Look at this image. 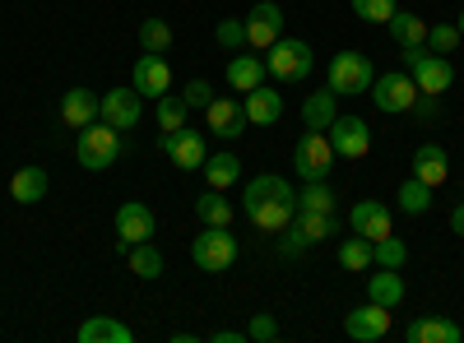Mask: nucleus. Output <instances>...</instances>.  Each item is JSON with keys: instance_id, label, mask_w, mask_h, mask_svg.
Masks as SVG:
<instances>
[{"instance_id": "obj_30", "label": "nucleus", "mask_w": 464, "mask_h": 343, "mask_svg": "<svg viewBox=\"0 0 464 343\" xmlns=\"http://www.w3.org/2000/svg\"><path fill=\"white\" fill-rule=\"evenodd\" d=\"M205 181L214 186V190H232L237 186V176H242V158L237 154H214V158H205Z\"/></svg>"}, {"instance_id": "obj_44", "label": "nucleus", "mask_w": 464, "mask_h": 343, "mask_svg": "<svg viewBox=\"0 0 464 343\" xmlns=\"http://www.w3.org/2000/svg\"><path fill=\"white\" fill-rule=\"evenodd\" d=\"M450 227H455V237H464V205L450 214Z\"/></svg>"}, {"instance_id": "obj_34", "label": "nucleus", "mask_w": 464, "mask_h": 343, "mask_svg": "<svg viewBox=\"0 0 464 343\" xmlns=\"http://www.w3.org/2000/svg\"><path fill=\"white\" fill-rule=\"evenodd\" d=\"M395 200H400L404 214H428V209H432V186H422L418 176H409V181L400 186V195H395Z\"/></svg>"}, {"instance_id": "obj_18", "label": "nucleus", "mask_w": 464, "mask_h": 343, "mask_svg": "<svg viewBox=\"0 0 464 343\" xmlns=\"http://www.w3.org/2000/svg\"><path fill=\"white\" fill-rule=\"evenodd\" d=\"M140 117H144V98H140L135 89H111V93H102V117H98V121H107V126H116V130H135Z\"/></svg>"}, {"instance_id": "obj_21", "label": "nucleus", "mask_w": 464, "mask_h": 343, "mask_svg": "<svg viewBox=\"0 0 464 343\" xmlns=\"http://www.w3.org/2000/svg\"><path fill=\"white\" fill-rule=\"evenodd\" d=\"M413 176L422 181V186H441L446 176H450V158H446V148L441 144H418V154H413Z\"/></svg>"}, {"instance_id": "obj_15", "label": "nucleus", "mask_w": 464, "mask_h": 343, "mask_svg": "<svg viewBox=\"0 0 464 343\" xmlns=\"http://www.w3.org/2000/svg\"><path fill=\"white\" fill-rule=\"evenodd\" d=\"M163 154H168L181 172H200V167H205V158H209V148H205V135H200V130L181 126V130L163 135Z\"/></svg>"}, {"instance_id": "obj_4", "label": "nucleus", "mask_w": 464, "mask_h": 343, "mask_svg": "<svg viewBox=\"0 0 464 343\" xmlns=\"http://www.w3.org/2000/svg\"><path fill=\"white\" fill-rule=\"evenodd\" d=\"M400 56H404V70L413 74L418 93L441 98V93L455 84V65H450L446 56H437V52H428V47H409V52H400Z\"/></svg>"}, {"instance_id": "obj_1", "label": "nucleus", "mask_w": 464, "mask_h": 343, "mask_svg": "<svg viewBox=\"0 0 464 343\" xmlns=\"http://www.w3.org/2000/svg\"><path fill=\"white\" fill-rule=\"evenodd\" d=\"M242 209L260 233H284V227L293 223V214H297V190L275 172L251 176L246 190H242Z\"/></svg>"}, {"instance_id": "obj_12", "label": "nucleus", "mask_w": 464, "mask_h": 343, "mask_svg": "<svg viewBox=\"0 0 464 343\" xmlns=\"http://www.w3.org/2000/svg\"><path fill=\"white\" fill-rule=\"evenodd\" d=\"M130 89H135L140 98H153V102H159L163 93H172V65H168V56L144 52V56L135 61V70H130Z\"/></svg>"}, {"instance_id": "obj_19", "label": "nucleus", "mask_w": 464, "mask_h": 343, "mask_svg": "<svg viewBox=\"0 0 464 343\" xmlns=\"http://www.w3.org/2000/svg\"><path fill=\"white\" fill-rule=\"evenodd\" d=\"M102 117V98L93 93V89H65V98H61V121L70 126V130H84V126H93Z\"/></svg>"}, {"instance_id": "obj_29", "label": "nucleus", "mask_w": 464, "mask_h": 343, "mask_svg": "<svg viewBox=\"0 0 464 343\" xmlns=\"http://www.w3.org/2000/svg\"><path fill=\"white\" fill-rule=\"evenodd\" d=\"M196 218L205 223V227H227L232 223V200H227V190H205V195L196 200Z\"/></svg>"}, {"instance_id": "obj_41", "label": "nucleus", "mask_w": 464, "mask_h": 343, "mask_svg": "<svg viewBox=\"0 0 464 343\" xmlns=\"http://www.w3.org/2000/svg\"><path fill=\"white\" fill-rule=\"evenodd\" d=\"M181 102L205 111V107L214 102V84H209V80H186V89H181Z\"/></svg>"}, {"instance_id": "obj_23", "label": "nucleus", "mask_w": 464, "mask_h": 343, "mask_svg": "<svg viewBox=\"0 0 464 343\" xmlns=\"http://www.w3.org/2000/svg\"><path fill=\"white\" fill-rule=\"evenodd\" d=\"M404 338H409V343H459L464 329H459L455 320H446V316H422V320H413V325L404 329Z\"/></svg>"}, {"instance_id": "obj_14", "label": "nucleus", "mask_w": 464, "mask_h": 343, "mask_svg": "<svg viewBox=\"0 0 464 343\" xmlns=\"http://www.w3.org/2000/svg\"><path fill=\"white\" fill-rule=\"evenodd\" d=\"M325 135L339 158H367V148H372V126L362 117H334Z\"/></svg>"}, {"instance_id": "obj_40", "label": "nucleus", "mask_w": 464, "mask_h": 343, "mask_svg": "<svg viewBox=\"0 0 464 343\" xmlns=\"http://www.w3.org/2000/svg\"><path fill=\"white\" fill-rule=\"evenodd\" d=\"M455 47H459V28H455V24H437V28H428V52L446 56V52H455Z\"/></svg>"}, {"instance_id": "obj_27", "label": "nucleus", "mask_w": 464, "mask_h": 343, "mask_svg": "<svg viewBox=\"0 0 464 343\" xmlns=\"http://www.w3.org/2000/svg\"><path fill=\"white\" fill-rule=\"evenodd\" d=\"M385 28H391V37H395V47H400V52H409V47H428V24H422L418 14L395 10Z\"/></svg>"}, {"instance_id": "obj_5", "label": "nucleus", "mask_w": 464, "mask_h": 343, "mask_svg": "<svg viewBox=\"0 0 464 343\" xmlns=\"http://www.w3.org/2000/svg\"><path fill=\"white\" fill-rule=\"evenodd\" d=\"M372 80H376V65L362 56V52H339L334 61H330V80H325V89L339 98H353V93H367L372 89Z\"/></svg>"}, {"instance_id": "obj_6", "label": "nucleus", "mask_w": 464, "mask_h": 343, "mask_svg": "<svg viewBox=\"0 0 464 343\" xmlns=\"http://www.w3.org/2000/svg\"><path fill=\"white\" fill-rule=\"evenodd\" d=\"M334 158L339 154H334V144H330L325 130H306L297 139V148H293V167H297L302 181H325L330 167H334Z\"/></svg>"}, {"instance_id": "obj_3", "label": "nucleus", "mask_w": 464, "mask_h": 343, "mask_svg": "<svg viewBox=\"0 0 464 343\" xmlns=\"http://www.w3.org/2000/svg\"><path fill=\"white\" fill-rule=\"evenodd\" d=\"M312 65H316V52L306 43H297V37H279L265 56L269 80H279V84H302L306 74H312Z\"/></svg>"}, {"instance_id": "obj_36", "label": "nucleus", "mask_w": 464, "mask_h": 343, "mask_svg": "<svg viewBox=\"0 0 464 343\" xmlns=\"http://www.w3.org/2000/svg\"><path fill=\"white\" fill-rule=\"evenodd\" d=\"M339 264H343V270H353V274H358V270H372V242L353 233V237L339 246Z\"/></svg>"}, {"instance_id": "obj_16", "label": "nucleus", "mask_w": 464, "mask_h": 343, "mask_svg": "<svg viewBox=\"0 0 464 343\" xmlns=\"http://www.w3.org/2000/svg\"><path fill=\"white\" fill-rule=\"evenodd\" d=\"M153 233H159V223H153V209L144 200H130L116 209V237H121V246H140V242H153Z\"/></svg>"}, {"instance_id": "obj_10", "label": "nucleus", "mask_w": 464, "mask_h": 343, "mask_svg": "<svg viewBox=\"0 0 464 343\" xmlns=\"http://www.w3.org/2000/svg\"><path fill=\"white\" fill-rule=\"evenodd\" d=\"M343 334L353 343H381L391 334V307H381V301H362L343 316Z\"/></svg>"}, {"instance_id": "obj_2", "label": "nucleus", "mask_w": 464, "mask_h": 343, "mask_svg": "<svg viewBox=\"0 0 464 343\" xmlns=\"http://www.w3.org/2000/svg\"><path fill=\"white\" fill-rule=\"evenodd\" d=\"M74 158H80L84 172H107L116 158H121V130L107 126V121L84 126L80 139H74Z\"/></svg>"}, {"instance_id": "obj_32", "label": "nucleus", "mask_w": 464, "mask_h": 343, "mask_svg": "<svg viewBox=\"0 0 464 343\" xmlns=\"http://www.w3.org/2000/svg\"><path fill=\"white\" fill-rule=\"evenodd\" d=\"M297 209H306V214H334L339 209V195H334L325 181H306L297 190Z\"/></svg>"}, {"instance_id": "obj_11", "label": "nucleus", "mask_w": 464, "mask_h": 343, "mask_svg": "<svg viewBox=\"0 0 464 343\" xmlns=\"http://www.w3.org/2000/svg\"><path fill=\"white\" fill-rule=\"evenodd\" d=\"M246 24V47L256 52H269L284 37V10L275 5V0H260V5H251V14L242 19Z\"/></svg>"}, {"instance_id": "obj_7", "label": "nucleus", "mask_w": 464, "mask_h": 343, "mask_svg": "<svg viewBox=\"0 0 464 343\" xmlns=\"http://www.w3.org/2000/svg\"><path fill=\"white\" fill-rule=\"evenodd\" d=\"M190 260H196L205 274H223V270H232V260H237V237H232L227 227H205V233L190 242Z\"/></svg>"}, {"instance_id": "obj_33", "label": "nucleus", "mask_w": 464, "mask_h": 343, "mask_svg": "<svg viewBox=\"0 0 464 343\" xmlns=\"http://www.w3.org/2000/svg\"><path fill=\"white\" fill-rule=\"evenodd\" d=\"M372 264H381V270H404V264H409V246L395 233L381 237V242H372Z\"/></svg>"}, {"instance_id": "obj_45", "label": "nucleus", "mask_w": 464, "mask_h": 343, "mask_svg": "<svg viewBox=\"0 0 464 343\" xmlns=\"http://www.w3.org/2000/svg\"><path fill=\"white\" fill-rule=\"evenodd\" d=\"M455 28H459V37H464V10H459V19H455Z\"/></svg>"}, {"instance_id": "obj_28", "label": "nucleus", "mask_w": 464, "mask_h": 343, "mask_svg": "<svg viewBox=\"0 0 464 343\" xmlns=\"http://www.w3.org/2000/svg\"><path fill=\"white\" fill-rule=\"evenodd\" d=\"M367 301H381V307H400L404 301V279H400V270H381V274H372L367 279Z\"/></svg>"}, {"instance_id": "obj_39", "label": "nucleus", "mask_w": 464, "mask_h": 343, "mask_svg": "<svg viewBox=\"0 0 464 343\" xmlns=\"http://www.w3.org/2000/svg\"><path fill=\"white\" fill-rule=\"evenodd\" d=\"M214 37H218L223 52H237V47H246V24H242V19H223V24L214 28Z\"/></svg>"}, {"instance_id": "obj_26", "label": "nucleus", "mask_w": 464, "mask_h": 343, "mask_svg": "<svg viewBox=\"0 0 464 343\" xmlns=\"http://www.w3.org/2000/svg\"><path fill=\"white\" fill-rule=\"evenodd\" d=\"M334 117H339V107H334V93H330V89L306 93V102H302V126H306V130H330Z\"/></svg>"}, {"instance_id": "obj_31", "label": "nucleus", "mask_w": 464, "mask_h": 343, "mask_svg": "<svg viewBox=\"0 0 464 343\" xmlns=\"http://www.w3.org/2000/svg\"><path fill=\"white\" fill-rule=\"evenodd\" d=\"M126 264H130V274L135 279H159L168 264H163V251L153 246V242H140V246H130L126 251Z\"/></svg>"}, {"instance_id": "obj_17", "label": "nucleus", "mask_w": 464, "mask_h": 343, "mask_svg": "<svg viewBox=\"0 0 464 343\" xmlns=\"http://www.w3.org/2000/svg\"><path fill=\"white\" fill-rule=\"evenodd\" d=\"M348 227H353L358 237H367V242H381V237L395 233V214L385 209L381 200H358L353 209H348Z\"/></svg>"}, {"instance_id": "obj_20", "label": "nucleus", "mask_w": 464, "mask_h": 343, "mask_svg": "<svg viewBox=\"0 0 464 343\" xmlns=\"http://www.w3.org/2000/svg\"><path fill=\"white\" fill-rule=\"evenodd\" d=\"M242 102H246V121L251 126H275L284 117V93L269 89V84H256L251 93H242Z\"/></svg>"}, {"instance_id": "obj_37", "label": "nucleus", "mask_w": 464, "mask_h": 343, "mask_svg": "<svg viewBox=\"0 0 464 343\" xmlns=\"http://www.w3.org/2000/svg\"><path fill=\"white\" fill-rule=\"evenodd\" d=\"M186 111H190V107L181 102V93H177V98L163 93V98H159V130H163V135L181 130V126H186Z\"/></svg>"}, {"instance_id": "obj_22", "label": "nucleus", "mask_w": 464, "mask_h": 343, "mask_svg": "<svg viewBox=\"0 0 464 343\" xmlns=\"http://www.w3.org/2000/svg\"><path fill=\"white\" fill-rule=\"evenodd\" d=\"M265 80H269V70H265L260 56L242 52V56H232V61H227V89H232V93H251V89L265 84Z\"/></svg>"}, {"instance_id": "obj_13", "label": "nucleus", "mask_w": 464, "mask_h": 343, "mask_svg": "<svg viewBox=\"0 0 464 343\" xmlns=\"http://www.w3.org/2000/svg\"><path fill=\"white\" fill-rule=\"evenodd\" d=\"M205 126L218 135V139H242L246 135V102H237V93H232V98H218L214 93V102L205 107Z\"/></svg>"}, {"instance_id": "obj_35", "label": "nucleus", "mask_w": 464, "mask_h": 343, "mask_svg": "<svg viewBox=\"0 0 464 343\" xmlns=\"http://www.w3.org/2000/svg\"><path fill=\"white\" fill-rule=\"evenodd\" d=\"M140 47L153 52V56H163V52L172 47V24H163V19H144V24H140Z\"/></svg>"}, {"instance_id": "obj_8", "label": "nucleus", "mask_w": 464, "mask_h": 343, "mask_svg": "<svg viewBox=\"0 0 464 343\" xmlns=\"http://www.w3.org/2000/svg\"><path fill=\"white\" fill-rule=\"evenodd\" d=\"M334 233H339L334 214H306V209H297L293 223L284 227V255H297V251H306V246H321V242H330Z\"/></svg>"}, {"instance_id": "obj_43", "label": "nucleus", "mask_w": 464, "mask_h": 343, "mask_svg": "<svg viewBox=\"0 0 464 343\" xmlns=\"http://www.w3.org/2000/svg\"><path fill=\"white\" fill-rule=\"evenodd\" d=\"M246 334L242 329H214V343H242Z\"/></svg>"}, {"instance_id": "obj_25", "label": "nucleus", "mask_w": 464, "mask_h": 343, "mask_svg": "<svg viewBox=\"0 0 464 343\" xmlns=\"http://www.w3.org/2000/svg\"><path fill=\"white\" fill-rule=\"evenodd\" d=\"M130 325H121L116 316H89L80 325V343H130Z\"/></svg>"}, {"instance_id": "obj_9", "label": "nucleus", "mask_w": 464, "mask_h": 343, "mask_svg": "<svg viewBox=\"0 0 464 343\" xmlns=\"http://www.w3.org/2000/svg\"><path fill=\"white\" fill-rule=\"evenodd\" d=\"M367 93H372L376 111H391V117H400V111H413V102H418V84H413V74H409V70L381 74V80H372Z\"/></svg>"}, {"instance_id": "obj_42", "label": "nucleus", "mask_w": 464, "mask_h": 343, "mask_svg": "<svg viewBox=\"0 0 464 343\" xmlns=\"http://www.w3.org/2000/svg\"><path fill=\"white\" fill-rule=\"evenodd\" d=\"M275 334H279V325H275V316H265V311H260V316L251 320V329H246V338H256V343L275 338Z\"/></svg>"}, {"instance_id": "obj_24", "label": "nucleus", "mask_w": 464, "mask_h": 343, "mask_svg": "<svg viewBox=\"0 0 464 343\" xmlns=\"http://www.w3.org/2000/svg\"><path fill=\"white\" fill-rule=\"evenodd\" d=\"M10 195H14L19 205H37V200H47V167H37V163L19 167V172L10 176Z\"/></svg>"}, {"instance_id": "obj_38", "label": "nucleus", "mask_w": 464, "mask_h": 343, "mask_svg": "<svg viewBox=\"0 0 464 343\" xmlns=\"http://www.w3.org/2000/svg\"><path fill=\"white\" fill-rule=\"evenodd\" d=\"M348 5H353V14L367 19V24H391V14L400 10V0H348Z\"/></svg>"}]
</instances>
